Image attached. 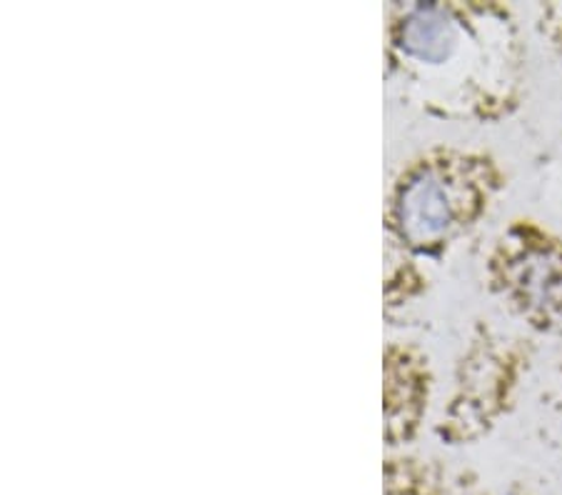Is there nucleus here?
Wrapping results in <instances>:
<instances>
[{
	"label": "nucleus",
	"instance_id": "obj_1",
	"mask_svg": "<svg viewBox=\"0 0 562 495\" xmlns=\"http://www.w3.org/2000/svg\"><path fill=\"white\" fill-rule=\"evenodd\" d=\"M395 68L425 105L456 121H501L518 108L525 53L497 3H415L393 31Z\"/></svg>",
	"mask_w": 562,
	"mask_h": 495
},
{
	"label": "nucleus",
	"instance_id": "obj_2",
	"mask_svg": "<svg viewBox=\"0 0 562 495\" xmlns=\"http://www.w3.org/2000/svg\"><path fill=\"white\" fill-rule=\"evenodd\" d=\"M505 173L491 153L438 148L405 170L393 201V225L413 254L440 256L493 211Z\"/></svg>",
	"mask_w": 562,
	"mask_h": 495
},
{
	"label": "nucleus",
	"instance_id": "obj_3",
	"mask_svg": "<svg viewBox=\"0 0 562 495\" xmlns=\"http://www.w3.org/2000/svg\"><path fill=\"white\" fill-rule=\"evenodd\" d=\"M487 283L530 330L562 333V233L530 218L513 221L487 256Z\"/></svg>",
	"mask_w": 562,
	"mask_h": 495
},
{
	"label": "nucleus",
	"instance_id": "obj_4",
	"mask_svg": "<svg viewBox=\"0 0 562 495\" xmlns=\"http://www.w3.org/2000/svg\"><path fill=\"white\" fill-rule=\"evenodd\" d=\"M528 365L530 350L522 340L491 328L475 333L460 360L442 436L452 443L483 438L510 410Z\"/></svg>",
	"mask_w": 562,
	"mask_h": 495
},
{
	"label": "nucleus",
	"instance_id": "obj_5",
	"mask_svg": "<svg viewBox=\"0 0 562 495\" xmlns=\"http://www.w3.org/2000/svg\"><path fill=\"white\" fill-rule=\"evenodd\" d=\"M385 495H456V491L442 468L407 461L390 475Z\"/></svg>",
	"mask_w": 562,
	"mask_h": 495
},
{
	"label": "nucleus",
	"instance_id": "obj_6",
	"mask_svg": "<svg viewBox=\"0 0 562 495\" xmlns=\"http://www.w3.org/2000/svg\"><path fill=\"white\" fill-rule=\"evenodd\" d=\"M548 25H550V38L555 41V45L562 53V5L548 8Z\"/></svg>",
	"mask_w": 562,
	"mask_h": 495
},
{
	"label": "nucleus",
	"instance_id": "obj_7",
	"mask_svg": "<svg viewBox=\"0 0 562 495\" xmlns=\"http://www.w3.org/2000/svg\"><path fill=\"white\" fill-rule=\"evenodd\" d=\"M483 495H532V493L525 488V485H520V483H507V485H501V488L487 491Z\"/></svg>",
	"mask_w": 562,
	"mask_h": 495
},
{
	"label": "nucleus",
	"instance_id": "obj_8",
	"mask_svg": "<svg viewBox=\"0 0 562 495\" xmlns=\"http://www.w3.org/2000/svg\"><path fill=\"white\" fill-rule=\"evenodd\" d=\"M560 405H562V378H560Z\"/></svg>",
	"mask_w": 562,
	"mask_h": 495
}]
</instances>
